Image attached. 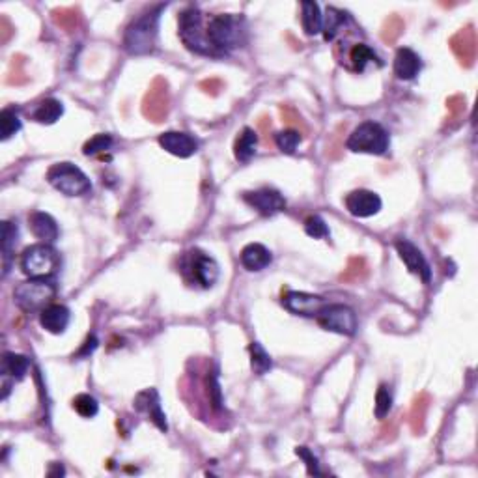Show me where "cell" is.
I'll use <instances>...</instances> for the list:
<instances>
[{
	"instance_id": "obj_16",
	"label": "cell",
	"mask_w": 478,
	"mask_h": 478,
	"mask_svg": "<svg viewBox=\"0 0 478 478\" xmlns=\"http://www.w3.org/2000/svg\"><path fill=\"white\" fill-rule=\"evenodd\" d=\"M159 144L163 150L172 153L176 157L187 159L195 155L198 150V142L195 137L189 133H179V131H166L159 137Z\"/></svg>"
},
{
	"instance_id": "obj_32",
	"label": "cell",
	"mask_w": 478,
	"mask_h": 478,
	"mask_svg": "<svg viewBox=\"0 0 478 478\" xmlns=\"http://www.w3.org/2000/svg\"><path fill=\"white\" fill-rule=\"evenodd\" d=\"M249 351H250V366H252V370H255L258 376H263L266 372L271 370L273 361H271V357H269L268 351L263 350L258 342H252V344L249 346Z\"/></svg>"
},
{
	"instance_id": "obj_29",
	"label": "cell",
	"mask_w": 478,
	"mask_h": 478,
	"mask_svg": "<svg viewBox=\"0 0 478 478\" xmlns=\"http://www.w3.org/2000/svg\"><path fill=\"white\" fill-rule=\"evenodd\" d=\"M346 21H348V13L337 10V8H327L326 21H323V36H326L327 41H332L337 38V34L346 25Z\"/></svg>"
},
{
	"instance_id": "obj_39",
	"label": "cell",
	"mask_w": 478,
	"mask_h": 478,
	"mask_svg": "<svg viewBox=\"0 0 478 478\" xmlns=\"http://www.w3.org/2000/svg\"><path fill=\"white\" fill-rule=\"evenodd\" d=\"M392 408V395H390L389 385H379L376 392V417L377 419H385Z\"/></svg>"
},
{
	"instance_id": "obj_26",
	"label": "cell",
	"mask_w": 478,
	"mask_h": 478,
	"mask_svg": "<svg viewBox=\"0 0 478 478\" xmlns=\"http://www.w3.org/2000/svg\"><path fill=\"white\" fill-rule=\"evenodd\" d=\"M64 114V105L54 99V97H49V99H43L39 103L38 109L34 110V120L39 121V123H47L51 126L54 121Z\"/></svg>"
},
{
	"instance_id": "obj_43",
	"label": "cell",
	"mask_w": 478,
	"mask_h": 478,
	"mask_svg": "<svg viewBox=\"0 0 478 478\" xmlns=\"http://www.w3.org/2000/svg\"><path fill=\"white\" fill-rule=\"evenodd\" d=\"M281 114H282V120L286 121L288 126H292V129L299 128L301 131H306L305 120L301 118V114L294 109V107H290V105H282Z\"/></svg>"
},
{
	"instance_id": "obj_18",
	"label": "cell",
	"mask_w": 478,
	"mask_h": 478,
	"mask_svg": "<svg viewBox=\"0 0 478 478\" xmlns=\"http://www.w3.org/2000/svg\"><path fill=\"white\" fill-rule=\"evenodd\" d=\"M39 323L45 331L60 335V332L66 331V327L70 323V310L64 305L45 306L39 314Z\"/></svg>"
},
{
	"instance_id": "obj_35",
	"label": "cell",
	"mask_w": 478,
	"mask_h": 478,
	"mask_svg": "<svg viewBox=\"0 0 478 478\" xmlns=\"http://www.w3.org/2000/svg\"><path fill=\"white\" fill-rule=\"evenodd\" d=\"M21 129V120L13 109H4L0 112V139L8 141L10 137Z\"/></svg>"
},
{
	"instance_id": "obj_9",
	"label": "cell",
	"mask_w": 478,
	"mask_h": 478,
	"mask_svg": "<svg viewBox=\"0 0 478 478\" xmlns=\"http://www.w3.org/2000/svg\"><path fill=\"white\" fill-rule=\"evenodd\" d=\"M170 112V88L163 77H155L142 101V114L153 123H159Z\"/></svg>"
},
{
	"instance_id": "obj_10",
	"label": "cell",
	"mask_w": 478,
	"mask_h": 478,
	"mask_svg": "<svg viewBox=\"0 0 478 478\" xmlns=\"http://www.w3.org/2000/svg\"><path fill=\"white\" fill-rule=\"evenodd\" d=\"M316 318L326 331L346 335V337H351L357 331V316L346 305H326Z\"/></svg>"
},
{
	"instance_id": "obj_38",
	"label": "cell",
	"mask_w": 478,
	"mask_h": 478,
	"mask_svg": "<svg viewBox=\"0 0 478 478\" xmlns=\"http://www.w3.org/2000/svg\"><path fill=\"white\" fill-rule=\"evenodd\" d=\"M73 409H75L81 417H84V419H92V417H96L97 411H99V406H97V400L94 396L79 395L73 398Z\"/></svg>"
},
{
	"instance_id": "obj_15",
	"label": "cell",
	"mask_w": 478,
	"mask_h": 478,
	"mask_svg": "<svg viewBox=\"0 0 478 478\" xmlns=\"http://www.w3.org/2000/svg\"><path fill=\"white\" fill-rule=\"evenodd\" d=\"M346 208L353 217H372L381 210V198L376 192L359 189L346 197Z\"/></svg>"
},
{
	"instance_id": "obj_31",
	"label": "cell",
	"mask_w": 478,
	"mask_h": 478,
	"mask_svg": "<svg viewBox=\"0 0 478 478\" xmlns=\"http://www.w3.org/2000/svg\"><path fill=\"white\" fill-rule=\"evenodd\" d=\"M350 62H351V68H353L355 71H364V68H366L368 62H377V64H381V62H379V58L376 57V52L372 51L368 45H364V43L353 45V49L350 51Z\"/></svg>"
},
{
	"instance_id": "obj_41",
	"label": "cell",
	"mask_w": 478,
	"mask_h": 478,
	"mask_svg": "<svg viewBox=\"0 0 478 478\" xmlns=\"http://www.w3.org/2000/svg\"><path fill=\"white\" fill-rule=\"evenodd\" d=\"M110 146H112V139H110V135L99 133L96 135V137H92V139L84 144L83 152L84 155H97V153L107 152Z\"/></svg>"
},
{
	"instance_id": "obj_21",
	"label": "cell",
	"mask_w": 478,
	"mask_h": 478,
	"mask_svg": "<svg viewBox=\"0 0 478 478\" xmlns=\"http://www.w3.org/2000/svg\"><path fill=\"white\" fill-rule=\"evenodd\" d=\"M273 260V256L260 243H250L241 250V263L249 271H261L266 269Z\"/></svg>"
},
{
	"instance_id": "obj_7",
	"label": "cell",
	"mask_w": 478,
	"mask_h": 478,
	"mask_svg": "<svg viewBox=\"0 0 478 478\" xmlns=\"http://www.w3.org/2000/svg\"><path fill=\"white\" fill-rule=\"evenodd\" d=\"M57 250L49 245H32L21 255V269L30 279H47L58 269Z\"/></svg>"
},
{
	"instance_id": "obj_19",
	"label": "cell",
	"mask_w": 478,
	"mask_h": 478,
	"mask_svg": "<svg viewBox=\"0 0 478 478\" xmlns=\"http://www.w3.org/2000/svg\"><path fill=\"white\" fill-rule=\"evenodd\" d=\"M422 68V62L419 54L408 47H402L398 49L395 58V75L402 81H411L415 77L419 75V71Z\"/></svg>"
},
{
	"instance_id": "obj_12",
	"label": "cell",
	"mask_w": 478,
	"mask_h": 478,
	"mask_svg": "<svg viewBox=\"0 0 478 478\" xmlns=\"http://www.w3.org/2000/svg\"><path fill=\"white\" fill-rule=\"evenodd\" d=\"M282 305H284V308H288L290 312L297 314V316L312 318V316H318L319 310L326 306V299L319 297V295L288 290L286 294L282 295Z\"/></svg>"
},
{
	"instance_id": "obj_28",
	"label": "cell",
	"mask_w": 478,
	"mask_h": 478,
	"mask_svg": "<svg viewBox=\"0 0 478 478\" xmlns=\"http://www.w3.org/2000/svg\"><path fill=\"white\" fill-rule=\"evenodd\" d=\"M52 21L64 32H75L81 25V12L77 8H57L52 10Z\"/></svg>"
},
{
	"instance_id": "obj_25",
	"label": "cell",
	"mask_w": 478,
	"mask_h": 478,
	"mask_svg": "<svg viewBox=\"0 0 478 478\" xmlns=\"http://www.w3.org/2000/svg\"><path fill=\"white\" fill-rule=\"evenodd\" d=\"M446 109H448V118H446L443 129H448V131L458 129L459 126H461L464 116H466V112H467L466 97L459 96V94H456V96H452V97H448V99H446Z\"/></svg>"
},
{
	"instance_id": "obj_11",
	"label": "cell",
	"mask_w": 478,
	"mask_h": 478,
	"mask_svg": "<svg viewBox=\"0 0 478 478\" xmlns=\"http://www.w3.org/2000/svg\"><path fill=\"white\" fill-rule=\"evenodd\" d=\"M448 45L452 49L454 57L458 58V62L464 68H472L475 60H477V32L475 26H464L461 30L454 34L448 39Z\"/></svg>"
},
{
	"instance_id": "obj_1",
	"label": "cell",
	"mask_w": 478,
	"mask_h": 478,
	"mask_svg": "<svg viewBox=\"0 0 478 478\" xmlns=\"http://www.w3.org/2000/svg\"><path fill=\"white\" fill-rule=\"evenodd\" d=\"M206 36L217 57L230 49H236L245 39V21L234 13L213 15L206 26Z\"/></svg>"
},
{
	"instance_id": "obj_46",
	"label": "cell",
	"mask_w": 478,
	"mask_h": 478,
	"mask_svg": "<svg viewBox=\"0 0 478 478\" xmlns=\"http://www.w3.org/2000/svg\"><path fill=\"white\" fill-rule=\"evenodd\" d=\"M12 34H13V26H12V23L8 21V17H0V41L2 43H8L10 41V38H12Z\"/></svg>"
},
{
	"instance_id": "obj_13",
	"label": "cell",
	"mask_w": 478,
	"mask_h": 478,
	"mask_svg": "<svg viewBox=\"0 0 478 478\" xmlns=\"http://www.w3.org/2000/svg\"><path fill=\"white\" fill-rule=\"evenodd\" d=\"M243 200H245L250 208H255L258 213L266 215V217L275 215V213H279V211H282L286 208L284 197H282L279 191H275V189H260V191L245 192V195H243Z\"/></svg>"
},
{
	"instance_id": "obj_8",
	"label": "cell",
	"mask_w": 478,
	"mask_h": 478,
	"mask_svg": "<svg viewBox=\"0 0 478 478\" xmlns=\"http://www.w3.org/2000/svg\"><path fill=\"white\" fill-rule=\"evenodd\" d=\"M181 271L183 277L189 282H197L202 288H211L219 279V266L217 261L206 256L200 250H189L185 252L183 261H181Z\"/></svg>"
},
{
	"instance_id": "obj_33",
	"label": "cell",
	"mask_w": 478,
	"mask_h": 478,
	"mask_svg": "<svg viewBox=\"0 0 478 478\" xmlns=\"http://www.w3.org/2000/svg\"><path fill=\"white\" fill-rule=\"evenodd\" d=\"M366 275H368V266H366V260H364V258H361V256H355V258H350V261H348V268L344 269V273L340 275V281L342 282H359V281H363Z\"/></svg>"
},
{
	"instance_id": "obj_44",
	"label": "cell",
	"mask_w": 478,
	"mask_h": 478,
	"mask_svg": "<svg viewBox=\"0 0 478 478\" xmlns=\"http://www.w3.org/2000/svg\"><path fill=\"white\" fill-rule=\"evenodd\" d=\"M344 131H346V123L338 126L335 135H332V139L329 141V144H327V157H331V159H338V157H340L342 148H344V144L340 142V135L344 133Z\"/></svg>"
},
{
	"instance_id": "obj_17",
	"label": "cell",
	"mask_w": 478,
	"mask_h": 478,
	"mask_svg": "<svg viewBox=\"0 0 478 478\" xmlns=\"http://www.w3.org/2000/svg\"><path fill=\"white\" fill-rule=\"evenodd\" d=\"M135 409L141 411V413H146L155 426L159 428L161 432H166L168 430V424H166V417L161 409V400L157 390L155 389H146L137 395L135 398Z\"/></svg>"
},
{
	"instance_id": "obj_20",
	"label": "cell",
	"mask_w": 478,
	"mask_h": 478,
	"mask_svg": "<svg viewBox=\"0 0 478 478\" xmlns=\"http://www.w3.org/2000/svg\"><path fill=\"white\" fill-rule=\"evenodd\" d=\"M28 224H30V230H32L34 236L41 239V241L51 243L58 237V224L49 213L34 211L32 215L28 217Z\"/></svg>"
},
{
	"instance_id": "obj_4",
	"label": "cell",
	"mask_w": 478,
	"mask_h": 478,
	"mask_svg": "<svg viewBox=\"0 0 478 478\" xmlns=\"http://www.w3.org/2000/svg\"><path fill=\"white\" fill-rule=\"evenodd\" d=\"M179 38L189 51L206 54V57H217L208 41L204 26H202V13L198 12L197 8H187L179 15Z\"/></svg>"
},
{
	"instance_id": "obj_22",
	"label": "cell",
	"mask_w": 478,
	"mask_h": 478,
	"mask_svg": "<svg viewBox=\"0 0 478 478\" xmlns=\"http://www.w3.org/2000/svg\"><path fill=\"white\" fill-rule=\"evenodd\" d=\"M430 404H432V396L428 395V392H421V395L415 398L413 404H411V409H409V426H411V432L415 435H422V432H424Z\"/></svg>"
},
{
	"instance_id": "obj_36",
	"label": "cell",
	"mask_w": 478,
	"mask_h": 478,
	"mask_svg": "<svg viewBox=\"0 0 478 478\" xmlns=\"http://www.w3.org/2000/svg\"><path fill=\"white\" fill-rule=\"evenodd\" d=\"M204 385L206 392H208V400H210V408L213 411H221L223 409V392H221V387H219L217 374L215 372H208Z\"/></svg>"
},
{
	"instance_id": "obj_34",
	"label": "cell",
	"mask_w": 478,
	"mask_h": 478,
	"mask_svg": "<svg viewBox=\"0 0 478 478\" xmlns=\"http://www.w3.org/2000/svg\"><path fill=\"white\" fill-rule=\"evenodd\" d=\"M301 141H303V135L297 129H286V131H281V133L275 135V142H277L279 150L282 153H288V155H292L297 150Z\"/></svg>"
},
{
	"instance_id": "obj_27",
	"label": "cell",
	"mask_w": 478,
	"mask_h": 478,
	"mask_svg": "<svg viewBox=\"0 0 478 478\" xmlns=\"http://www.w3.org/2000/svg\"><path fill=\"white\" fill-rule=\"evenodd\" d=\"M28 359L25 355L17 353H4L2 357V376L13 377V379H23L28 370Z\"/></svg>"
},
{
	"instance_id": "obj_47",
	"label": "cell",
	"mask_w": 478,
	"mask_h": 478,
	"mask_svg": "<svg viewBox=\"0 0 478 478\" xmlns=\"http://www.w3.org/2000/svg\"><path fill=\"white\" fill-rule=\"evenodd\" d=\"M200 86H202L204 92L211 94V96H217L219 90H223V83H221L219 79H208V81H202Z\"/></svg>"
},
{
	"instance_id": "obj_50",
	"label": "cell",
	"mask_w": 478,
	"mask_h": 478,
	"mask_svg": "<svg viewBox=\"0 0 478 478\" xmlns=\"http://www.w3.org/2000/svg\"><path fill=\"white\" fill-rule=\"evenodd\" d=\"M47 475H49V477H54V475H64V467L60 466V464H57V466H52L51 469H49Z\"/></svg>"
},
{
	"instance_id": "obj_40",
	"label": "cell",
	"mask_w": 478,
	"mask_h": 478,
	"mask_svg": "<svg viewBox=\"0 0 478 478\" xmlns=\"http://www.w3.org/2000/svg\"><path fill=\"white\" fill-rule=\"evenodd\" d=\"M8 84H25L28 83V77L25 71V57L15 54L10 64V73H8Z\"/></svg>"
},
{
	"instance_id": "obj_3",
	"label": "cell",
	"mask_w": 478,
	"mask_h": 478,
	"mask_svg": "<svg viewBox=\"0 0 478 478\" xmlns=\"http://www.w3.org/2000/svg\"><path fill=\"white\" fill-rule=\"evenodd\" d=\"M47 181L66 197H84L92 191V183L86 174L71 163L52 165L47 172Z\"/></svg>"
},
{
	"instance_id": "obj_2",
	"label": "cell",
	"mask_w": 478,
	"mask_h": 478,
	"mask_svg": "<svg viewBox=\"0 0 478 478\" xmlns=\"http://www.w3.org/2000/svg\"><path fill=\"white\" fill-rule=\"evenodd\" d=\"M165 10L163 4L155 6L150 12L142 13L141 17L133 21L126 30L123 47L129 54H148L155 47L157 39V28H159L161 12Z\"/></svg>"
},
{
	"instance_id": "obj_24",
	"label": "cell",
	"mask_w": 478,
	"mask_h": 478,
	"mask_svg": "<svg viewBox=\"0 0 478 478\" xmlns=\"http://www.w3.org/2000/svg\"><path fill=\"white\" fill-rule=\"evenodd\" d=\"M256 146H258V135H256L255 129L245 128L241 135L236 139V144H234L236 159L241 161V163H247L256 153Z\"/></svg>"
},
{
	"instance_id": "obj_45",
	"label": "cell",
	"mask_w": 478,
	"mask_h": 478,
	"mask_svg": "<svg viewBox=\"0 0 478 478\" xmlns=\"http://www.w3.org/2000/svg\"><path fill=\"white\" fill-rule=\"evenodd\" d=\"M295 452L299 458H303L306 461V469H308V475H319V466L318 459L314 458V454L306 448V446H297Z\"/></svg>"
},
{
	"instance_id": "obj_42",
	"label": "cell",
	"mask_w": 478,
	"mask_h": 478,
	"mask_svg": "<svg viewBox=\"0 0 478 478\" xmlns=\"http://www.w3.org/2000/svg\"><path fill=\"white\" fill-rule=\"evenodd\" d=\"M305 230L306 234L314 239H319V237H327L329 236V228H327L326 221L318 215H312L305 221Z\"/></svg>"
},
{
	"instance_id": "obj_5",
	"label": "cell",
	"mask_w": 478,
	"mask_h": 478,
	"mask_svg": "<svg viewBox=\"0 0 478 478\" xmlns=\"http://www.w3.org/2000/svg\"><path fill=\"white\" fill-rule=\"evenodd\" d=\"M346 148L355 153L383 155L389 150V133L376 121H364L350 135Z\"/></svg>"
},
{
	"instance_id": "obj_48",
	"label": "cell",
	"mask_w": 478,
	"mask_h": 478,
	"mask_svg": "<svg viewBox=\"0 0 478 478\" xmlns=\"http://www.w3.org/2000/svg\"><path fill=\"white\" fill-rule=\"evenodd\" d=\"M97 348V338L92 335V337L86 338V342H84V346L81 348V351L77 353V357H84V355H90L92 351Z\"/></svg>"
},
{
	"instance_id": "obj_6",
	"label": "cell",
	"mask_w": 478,
	"mask_h": 478,
	"mask_svg": "<svg viewBox=\"0 0 478 478\" xmlns=\"http://www.w3.org/2000/svg\"><path fill=\"white\" fill-rule=\"evenodd\" d=\"M54 295H57V286L45 279H32L28 282H21L13 292L15 303L25 312H34L39 308L43 310L45 306L51 305Z\"/></svg>"
},
{
	"instance_id": "obj_14",
	"label": "cell",
	"mask_w": 478,
	"mask_h": 478,
	"mask_svg": "<svg viewBox=\"0 0 478 478\" xmlns=\"http://www.w3.org/2000/svg\"><path fill=\"white\" fill-rule=\"evenodd\" d=\"M396 250H398V255H400V258H402V261L408 266L411 273L419 275L424 282H430V279H432L430 263L413 243L408 241V239H398L396 241Z\"/></svg>"
},
{
	"instance_id": "obj_23",
	"label": "cell",
	"mask_w": 478,
	"mask_h": 478,
	"mask_svg": "<svg viewBox=\"0 0 478 478\" xmlns=\"http://www.w3.org/2000/svg\"><path fill=\"white\" fill-rule=\"evenodd\" d=\"M301 23L303 30L308 36H316L323 30V15L319 12V6L316 2H303L301 4Z\"/></svg>"
},
{
	"instance_id": "obj_37",
	"label": "cell",
	"mask_w": 478,
	"mask_h": 478,
	"mask_svg": "<svg viewBox=\"0 0 478 478\" xmlns=\"http://www.w3.org/2000/svg\"><path fill=\"white\" fill-rule=\"evenodd\" d=\"M404 28H406V25H404V19L400 15H389V19L383 23L381 39L389 45L395 43L396 39L402 36Z\"/></svg>"
},
{
	"instance_id": "obj_30",
	"label": "cell",
	"mask_w": 478,
	"mask_h": 478,
	"mask_svg": "<svg viewBox=\"0 0 478 478\" xmlns=\"http://www.w3.org/2000/svg\"><path fill=\"white\" fill-rule=\"evenodd\" d=\"M17 243V226L10 221L2 223V258H4V275L10 271L12 250Z\"/></svg>"
},
{
	"instance_id": "obj_49",
	"label": "cell",
	"mask_w": 478,
	"mask_h": 478,
	"mask_svg": "<svg viewBox=\"0 0 478 478\" xmlns=\"http://www.w3.org/2000/svg\"><path fill=\"white\" fill-rule=\"evenodd\" d=\"M258 128H260V131L266 137L269 133V129H271V118L269 116H261L260 120H258Z\"/></svg>"
}]
</instances>
